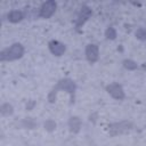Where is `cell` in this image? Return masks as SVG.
<instances>
[{"mask_svg": "<svg viewBox=\"0 0 146 146\" xmlns=\"http://www.w3.org/2000/svg\"><path fill=\"white\" fill-rule=\"evenodd\" d=\"M123 64H124V67H127L128 70H135V68L137 67V64H136L133 60H130V59L124 60Z\"/></svg>", "mask_w": 146, "mask_h": 146, "instance_id": "cell-13", "label": "cell"}, {"mask_svg": "<svg viewBox=\"0 0 146 146\" xmlns=\"http://www.w3.org/2000/svg\"><path fill=\"white\" fill-rule=\"evenodd\" d=\"M49 49H50V51H51L54 55L60 56V55H63L64 51H65V46H64L63 43L58 42V41H50V43H49Z\"/></svg>", "mask_w": 146, "mask_h": 146, "instance_id": "cell-7", "label": "cell"}, {"mask_svg": "<svg viewBox=\"0 0 146 146\" xmlns=\"http://www.w3.org/2000/svg\"><path fill=\"white\" fill-rule=\"evenodd\" d=\"M136 36L139 39V40H146V30L140 27L136 31Z\"/></svg>", "mask_w": 146, "mask_h": 146, "instance_id": "cell-12", "label": "cell"}, {"mask_svg": "<svg viewBox=\"0 0 146 146\" xmlns=\"http://www.w3.org/2000/svg\"><path fill=\"white\" fill-rule=\"evenodd\" d=\"M106 36H107L108 39H114V38L116 36L115 30H114L113 27H108V29L106 30Z\"/></svg>", "mask_w": 146, "mask_h": 146, "instance_id": "cell-14", "label": "cell"}, {"mask_svg": "<svg viewBox=\"0 0 146 146\" xmlns=\"http://www.w3.org/2000/svg\"><path fill=\"white\" fill-rule=\"evenodd\" d=\"M24 52V48L19 43H14L11 47L5 49L1 52V60H14L19 58Z\"/></svg>", "mask_w": 146, "mask_h": 146, "instance_id": "cell-1", "label": "cell"}, {"mask_svg": "<svg viewBox=\"0 0 146 146\" xmlns=\"http://www.w3.org/2000/svg\"><path fill=\"white\" fill-rule=\"evenodd\" d=\"M80 125H81V122L78 117H71L70 120V128L73 132H78L79 129H80Z\"/></svg>", "mask_w": 146, "mask_h": 146, "instance_id": "cell-10", "label": "cell"}, {"mask_svg": "<svg viewBox=\"0 0 146 146\" xmlns=\"http://www.w3.org/2000/svg\"><path fill=\"white\" fill-rule=\"evenodd\" d=\"M91 15V10L88 8V7H82L81 8V11H80V16H79V23H78V26L83 24L84 21H87Z\"/></svg>", "mask_w": 146, "mask_h": 146, "instance_id": "cell-8", "label": "cell"}, {"mask_svg": "<svg viewBox=\"0 0 146 146\" xmlns=\"http://www.w3.org/2000/svg\"><path fill=\"white\" fill-rule=\"evenodd\" d=\"M56 10V2L52 0H49L44 2L40 8V16L43 18H49Z\"/></svg>", "mask_w": 146, "mask_h": 146, "instance_id": "cell-3", "label": "cell"}, {"mask_svg": "<svg viewBox=\"0 0 146 146\" xmlns=\"http://www.w3.org/2000/svg\"><path fill=\"white\" fill-rule=\"evenodd\" d=\"M13 113V107L9 104H3L1 106V114L2 115H9Z\"/></svg>", "mask_w": 146, "mask_h": 146, "instance_id": "cell-11", "label": "cell"}, {"mask_svg": "<svg viewBox=\"0 0 146 146\" xmlns=\"http://www.w3.org/2000/svg\"><path fill=\"white\" fill-rule=\"evenodd\" d=\"M144 68H145V70H146V63H145V64H144Z\"/></svg>", "mask_w": 146, "mask_h": 146, "instance_id": "cell-16", "label": "cell"}, {"mask_svg": "<svg viewBox=\"0 0 146 146\" xmlns=\"http://www.w3.org/2000/svg\"><path fill=\"white\" fill-rule=\"evenodd\" d=\"M107 91L110 92V95L115 98V99H123L124 98V91L122 89V87L117 83H112L107 87Z\"/></svg>", "mask_w": 146, "mask_h": 146, "instance_id": "cell-5", "label": "cell"}, {"mask_svg": "<svg viewBox=\"0 0 146 146\" xmlns=\"http://www.w3.org/2000/svg\"><path fill=\"white\" fill-rule=\"evenodd\" d=\"M44 127H46L48 130H52V129L56 127V124H55L52 121H47V122L44 123Z\"/></svg>", "mask_w": 146, "mask_h": 146, "instance_id": "cell-15", "label": "cell"}, {"mask_svg": "<svg viewBox=\"0 0 146 146\" xmlns=\"http://www.w3.org/2000/svg\"><path fill=\"white\" fill-rule=\"evenodd\" d=\"M58 89H64V90H66L67 92H70L71 96H72V100H73V95H74V91H75V83H74L72 80L65 79V80L59 81L58 84H57V86L54 88V90L50 92V95H49V102L52 103V102L55 100L54 96H56V92H57Z\"/></svg>", "mask_w": 146, "mask_h": 146, "instance_id": "cell-2", "label": "cell"}, {"mask_svg": "<svg viewBox=\"0 0 146 146\" xmlns=\"http://www.w3.org/2000/svg\"><path fill=\"white\" fill-rule=\"evenodd\" d=\"M131 127V123L130 122H127V121H123V122H120V123H114L112 125L108 127V131L112 136H115V135H119V133H122L127 130H129Z\"/></svg>", "mask_w": 146, "mask_h": 146, "instance_id": "cell-4", "label": "cell"}, {"mask_svg": "<svg viewBox=\"0 0 146 146\" xmlns=\"http://www.w3.org/2000/svg\"><path fill=\"white\" fill-rule=\"evenodd\" d=\"M86 55L90 63H95L98 59V47L96 44H88L86 48Z\"/></svg>", "mask_w": 146, "mask_h": 146, "instance_id": "cell-6", "label": "cell"}, {"mask_svg": "<svg viewBox=\"0 0 146 146\" xmlns=\"http://www.w3.org/2000/svg\"><path fill=\"white\" fill-rule=\"evenodd\" d=\"M22 18H23L22 11L13 10V11H10V13L8 14V19H9L10 22H13V23H17V22H19Z\"/></svg>", "mask_w": 146, "mask_h": 146, "instance_id": "cell-9", "label": "cell"}]
</instances>
